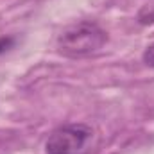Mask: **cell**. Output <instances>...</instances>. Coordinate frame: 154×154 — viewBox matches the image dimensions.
Wrapping results in <instances>:
<instances>
[{"label":"cell","instance_id":"obj_3","mask_svg":"<svg viewBox=\"0 0 154 154\" xmlns=\"http://www.w3.org/2000/svg\"><path fill=\"white\" fill-rule=\"evenodd\" d=\"M14 45H16V38L14 36H0V56L9 52Z\"/></svg>","mask_w":154,"mask_h":154},{"label":"cell","instance_id":"obj_2","mask_svg":"<svg viewBox=\"0 0 154 154\" xmlns=\"http://www.w3.org/2000/svg\"><path fill=\"white\" fill-rule=\"evenodd\" d=\"M99 145L97 131L88 124H65L56 127L47 142V154H91Z\"/></svg>","mask_w":154,"mask_h":154},{"label":"cell","instance_id":"obj_1","mask_svg":"<svg viewBox=\"0 0 154 154\" xmlns=\"http://www.w3.org/2000/svg\"><path fill=\"white\" fill-rule=\"evenodd\" d=\"M108 32L99 23L82 20L68 25L57 34L56 48L66 57H88L97 54L108 43Z\"/></svg>","mask_w":154,"mask_h":154},{"label":"cell","instance_id":"obj_4","mask_svg":"<svg viewBox=\"0 0 154 154\" xmlns=\"http://www.w3.org/2000/svg\"><path fill=\"white\" fill-rule=\"evenodd\" d=\"M143 63L147 65V66H151V68H154V43L152 45H149L145 50H143Z\"/></svg>","mask_w":154,"mask_h":154}]
</instances>
